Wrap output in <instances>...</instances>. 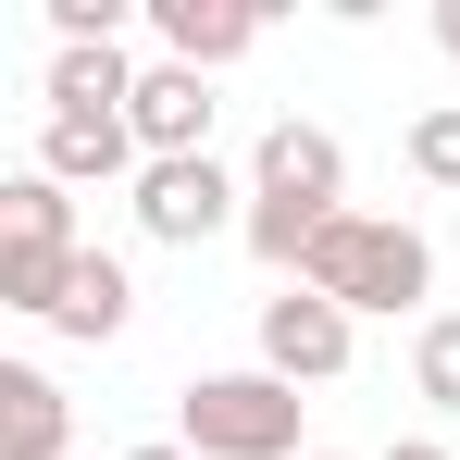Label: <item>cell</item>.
Here are the masks:
<instances>
[{
	"label": "cell",
	"instance_id": "cell-1",
	"mask_svg": "<svg viewBox=\"0 0 460 460\" xmlns=\"http://www.w3.org/2000/svg\"><path fill=\"white\" fill-rule=\"evenodd\" d=\"M299 287L336 299L349 323H361V311H423V299H436V236L398 225V212H336V225L311 236Z\"/></svg>",
	"mask_w": 460,
	"mask_h": 460
},
{
	"label": "cell",
	"instance_id": "cell-2",
	"mask_svg": "<svg viewBox=\"0 0 460 460\" xmlns=\"http://www.w3.org/2000/svg\"><path fill=\"white\" fill-rule=\"evenodd\" d=\"M299 411L311 398L287 374H261V361H249V374H199L174 398V448H199V460H311Z\"/></svg>",
	"mask_w": 460,
	"mask_h": 460
},
{
	"label": "cell",
	"instance_id": "cell-3",
	"mask_svg": "<svg viewBox=\"0 0 460 460\" xmlns=\"http://www.w3.org/2000/svg\"><path fill=\"white\" fill-rule=\"evenodd\" d=\"M75 187H50L38 162L0 187V311H25V323H50V299H63V274H75Z\"/></svg>",
	"mask_w": 460,
	"mask_h": 460
},
{
	"label": "cell",
	"instance_id": "cell-4",
	"mask_svg": "<svg viewBox=\"0 0 460 460\" xmlns=\"http://www.w3.org/2000/svg\"><path fill=\"white\" fill-rule=\"evenodd\" d=\"M225 225H249V174H225L212 150L137 174V236H162V249H212Z\"/></svg>",
	"mask_w": 460,
	"mask_h": 460
},
{
	"label": "cell",
	"instance_id": "cell-5",
	"mask_svg": "<svg viewBox=\"0 0 460 460\" xmlns=\"http://www.w3.org/2000/svg\"><path fill=\"white\" fill-rule=\"evenodd\" d=\"M361 361V323L336 299H311V287H274L261 299V374H287V385H336Z\"/></svg>",
	"mask_w": 460,
	"mask_h": 460
},
{
	"label": "cell",
	"instance_id": "cell-6",
	"mask_svg": "<svg viewBox=\"0 0 460 460\" xmlns=\"http://www.w3.org/2000/svg\"><path fill=\"white\" fill-rule=\"evenodd\" d=\"M249 199H299V212H349V150L323 137V125H274L261 150H249Z\"/></svg>",
	"mask_w": 460,
	"mask_h": 460
},
{
	"label": "cell",
	"instance_id": "cell-7",
	"mask_svg": "<svg viewBox=\"0 0 460 460\" xmlns=\"http://www.w3.org/2000/svg\"><path fill=\"white\" fill-rule=\"evenodd\" d=\"M38 174L50 187H137L150 150H137V125H100V112H38Z\"/></svg>",
	"mask_w": 460,
	"mask_h": 460
},
{
	"label": "cell",
	"instance_id": "cell-8",
	"mask_svg": "<svg viewBox=\"0 0 460 460\" xmlns=\"http://www.w3.org/2000/svg\"><path fill=\"white\" fill-rule=\"evenodd\" d=\"M150 38H162V63L225 75V63L261 50V13H249V0H150Z\"/></svg>",
	"mask_w": 460,
	"mask_h": 460
},
{
	"label": "cell",
	"instance_id": "cell-9",
	"mask_svg": "<svg viewBox=\"0 0 460 460\" xmlns=\"http://www.w3.org/2000/svg\"><path fill=\"white\" fill-rule=\"evenodd\" d=\"M125 323H137V274H125V261L87 236L75 274H63V299H50V336H63V349H112Z\"/></svg>",
	"mask_w": 460,
	"mask_h": 460
},
{
	"label": "cell",
	"instance_id": "cell-10",
	"mask_svg": "<svg viewBox=\"0 0 460 460\" xmlns=\"http://www.w3.org/2000/svg\"><path fill=\"white\" fill-rule=\"evenodd\" d=\"M125 125H137V150H150V162H199V150H212V75H187V63H150Z\"/></svg>",
	"mask_w": 460,
	"mask_h": 460
},
{
	"label": "cell",
	"instance_id": "cell-11",
	"mask_svg": "<svg viewBox=\"0 0 460 460\" xmlns=\"http://www.w3.org/2000/svg\"><path fill=\"white\" fill-rule=\"evenodd\" d=\"M63 436H75V398L38 361H0V460H63Z\"/></svg>",
	"mask_w": 460,
	"mask_h": 460
},
{
	"label": "cell",
	"instance_id": "cell-12",
	"mask_svg": "<svg viewBox=\"0 0 460 460\" xmlns=\"http://www.w3.org/2000/svg\"><path fill=\"white\" fill-rule=\"evenodd\" d=\"M137 75H150V63H125V38L63 50V63H50V112H100V125H125V112H137Z\"/></svg>",
	"mask_w": 460,
	"mask_h": 460
},
{
	"label": "cell",
	"instance_id": "cell-13",
	"mask_svg": "<svg viewBox=\"0 0 460 460\" xmlns=\"http://www.w3.org/2000/svg\"><path fill=\"white\" fill-rule=\"evenodd\" d=\"M411 398L423 411H460V311H423L411 323Z\"/></svg>",
	"mask_w": 460,
	"mask_h": 460
},
{
	"label": "cell",
	"instance_id": "cell-14",
	"mask_svg": "<svg viewBox=\"0 0 460 460\" xmlns=\"http://www.w3.org/2000/svg\"><path fill=\"white\" fill-rule=\"evenodd\" d=\"M411 174H423V187H460V100L411 112Z\"/></svg>",
	"mask_w": 460,
	"mask_h": 460
},
{
	"label": "cell",
	"instance_id": "cell-15",
	"mask_svg": "<svg viewBox=\"0 0 460 460\" xmlns=\"http://www.w3.org/2000/svg\"><path fill=\"white\" fill-rule=\"evenodd\" d=\"M436 50H448V63H460V0H436Z\"/></svg>",
	"mask_w": 460,
	"mask_h": 460
},
{
	"label": "cell",
	"instance_id": "cell-16",
	"mask_svg": "<svg viewBox=\"0 0 460 460\" xmlns=\"http://www.w3.org/2000/svg\"><path fill=\"white\" fill-rule=\"evenodd\" d=\"M385 460H448V448H436V436H398V448H385Z\"/></svg>",
	"mask_w": 460,
	"mask_h": 460
},
{
	"label": "cell",
	"instance_id": "cell-17",
	"mask_svg": "<svg viewBox=\"0 0 460 460\" xmlns=\"http://www.w3.org/2000/svg\"><path fill=\"white\" fill-rule=\"evenodd\" d=\"M125 460H199V448H174V436H150V448H125Z\"/></svg>",
	"mask_w": 460,
	"mask_h": 460
},
{
	"label": "cell",
	"instance_id": "cell-18",
	"mask_svg": "<svg viewBox=\"0 0 460 460\" xmlns=\"http://www.w3.org/2000/svg\"><path fill=\"white\" fill-rule=\"evenodd\" d=\"M311 460H336V448H311Z\"/></svg>",
	"mask_w": 460,
	"mask_h": 460
}]
</instances>
